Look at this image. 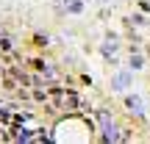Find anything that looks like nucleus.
Wrapping results in <instances>:
<instances>
[{
    "label": "nucleus",
    "mask_w": 150,
    "mask_h": 144,
    "mask_svg": "<svg viewBox=\"0 0 150 144\" xmlns=\"http://www.w3.org/2000/svg\"><path fill=\"white\" fill-rule=\"evenodd\" d=\"M131 22H136V25H145L147 20H145V17H142V14H136V17H131Z\"/></svg>",
    "instance_id": "nucleus-6"
},
{
    "label": "nucleus",
    "mask_w": 150,
    "mask_h": 144,
    "mask_svg": "<svg viewBox=\"0 0 150 144\" xmlns=\"http://www.w3.org/2000/svg\"><path fill=\"white\" fill-rule=\"evenodd\" d=\"M125 105H128V111L136 114V117H142V114H145V108H142V100H139V97H125Z\"/></svg>",
    "instance_id": "nucleus-2"
},
{
    "label": "nucleus",
    "mask_w": 150,
    "mask_h": 144,
    "mask_svg": "<svg viewBox=\"0 0 150 144\" xmlns=\"http://www.w3.org/2000/svg\"><path fill=\"white\" fill-rule=\"evenodd\" d=\"M100 3H111V0H100Z\"/></svg>",
    "instance_id": "nucleus-7"
},
{
    "label": "nucleus",
    "mask_w": 150,
    "mask_h": 144,
    "mask_svg": "<svg viewBox=\"0 0 150 144\" xmlns=\"http://www.w3.org/2000/svg\"><path fill=\"white\" fill-rule=\"evenodd\" d=\"M131 67H134V70H142V67H145V58H142V55H131Z\"/></svg>",
    "instance_id": "nucleus-5"
},
{
    "label": "nucleus",
    "mask_w": 150,
    "mask_h": 144,
    "mask_svg": "<svg viewBox=\"0 0 150 144\" xmlns=\"http://www.w3.org/2000/svg\"><path fill=\"white\" fill-rule=\"evenodd\" d=\"M64 8L70 11V14H81L83 6H81V0H64Z\"/></svg>",
    "instance_id": "nucleus-4"
},
{
    "label": "nucleus",
    "mask_w": 150,
    "mask_h": 144,
    "mask_svg": "<svg viewBox=\"0 0 150 144\" xmlns=\"http://www.w3.org/2000/svg\"><path fill=\"white\" fill-rule=\"evenodd\" d=\"M128 80H131V75H128V72H120L117 78H114V83H111V89H114V91H122L125 86H128Z\"/></svg>",
    "instance_id": "nucleus-3"
},
{
    "label": "nucleus",
    "mask_w": 150,
    "mask_h": 144,
    "mask_svg": "<svg viewBox=\"0 0 150 144\" xmlns=\"http://www.w3.org/2000/svg\"><path fill=\"white\" fill-rule=\"evenodd\" d=\"M100 130H103V139H106V141H120V139H122V136L117 133L120 128L111 122V119H108V114H106V111L100 114Z\"/></svg>",
    "instance_id": "nucleus-1"
}]
</instances>
